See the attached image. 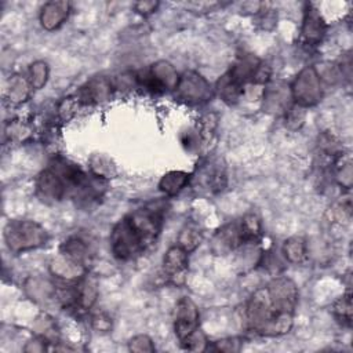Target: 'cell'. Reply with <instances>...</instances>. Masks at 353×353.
<instances>
[{
  "instance_id": "cell-1",
  "label": "cell",
  "mask_w": 353,
  "mask_h": 353,
  "mask_svg": "<svg viewBox=\"0 0 353 353\" xmlns=\"http://www.w3.org/2000/svg\"><path fill=\"white\" fill-rule=\"evenodd\" d=\"M298 287L285 277L277 276L255 290L245 305L248 328L261 336H281L290 332L298 303Z\"/></svg>"
},
{
  "instance_id": "cell-2",
  "label": "cell",
  "mask_w": 353,
  "mask_h": 353,
  "mask_svg": "<svg viewBox=\"0 0 353 353\" xmlns=\"http://www.w3.org/2000/svg\"><path fill=\"white\" fill-rule=\"evenodd\" d=\"M165 212V200H156L128 212L117 221L109 236L113 256L117 261L127 262L149 251L161 234Z\"/></svg>"
},
{
  "instance_id": "cell-3",
  "label": "cell",
  "mask_w": 353,
  "mask_h": 353,
  "mask_svg": "<svg viewBox=\"0 0 353 353\" xmlns=\"http://www.w3.org/2000/svg\"><path fill=\"white\" fill-rule=\"evenodd\" d=\"M270 69L255 55L244 54L223 73L215 84V92L228 105H236L254 87H265Z\"/></svg>"
},
{
  "instance_id": "cell-4",
  "label": "cell",
  "mask_w": 353,
  "mask_h": 353,
  "mask_svg": "<svg viewBox=\"0 0 353 353\" xmlns=\"http://www.w3.org/2000/svg\"><path fill=\"white\" fill-rule=\"evenodd\" d=\"M174 332L185 350H205L208 341L200 330V312L189 298L178 299L174 310Z\"/></svg>"
},
{
  "instance_id": "cell-5",
  "label": "cell",
  "mask_w": 353,
  "mask_h": 353,
  "mask_svg": "<svg viewBox=\"0 0 353 353\" xmlns=\"http://www.w3.org/2000/svg\"><path fill=\"white\" fill-rule=\"evenodd\" d=\"M189 186L200 196H215L228 186V168L222 157L207 156L190 172Z\"/></svg>"
},
{
  "instance_id": "cell-6",
  "label": "cell",
  "mask_w": 353,
  "mask_h": 353,
  "mask_svg": "<svg viewBox=\"0 0 353 353\" xmlns=\"http://www.w3.org/2000/svg\"><path fill=\"white\" fill-rule=\"evenodd\" d=\"M48 239L47 230L30 219H12L4 228L6 245L15 255L37 250L46 245Z\"/></svg>"
},
{
  "instance_id": "cell-7",
  "label": "cell",
  "mask_w": 353,
  "mask_h": 353,
  "mask_svg": "<svg viewBox=\"0 0 353 353\" xmlns=\"http://www.w3.org/2000/svg\"><path fill=\"white\" fill-rule=\"evenodd\" d=\"M290 95L295 105L306 109L323 99V80L316 66H305L290 85Z\"/></svg>"
},
{
  "instance_id": "cell-8",
  "label": "cell",
  "mask_w": 353,
  "mask_h": 353,
  "mask_svg": "<svg viewBox=\"0 0 353 353\" xmlns=\"http://www.w3.org/2000/svg\"><path fill=\"white\" fill-rule=\"evenodd\" d=\"M179 74L168 61H157L146 70L135 74V81L146 91L159 95L176 88Z\"/></svg>"
},
{
  "instance_id": "cell-9",
  "label": "cell",
  "mask_w": 353,
  "mask_h": 353,
  "mask_svg": "<svg viewBox=\"0 0 353 353\" xmlns=\"http://www.w3.org/2000/svg\"><path fill=\"white\" fill-rule=\"evenodd\" d=\"M174 92L176 99L188 105H203L211 101L215 90L200 73L194 70H186L179 76Z\"/></svg>"
},
{
  "instance_id": "cell-10",
  "label": "cell",
  "mask_w": 353,
  "mask_h": 353,
  "mask_svg": "<svg viewBox=\"0 0 353 353\" xmlns=\"http://www.w3.org/2000/svg\"><path fill=\"white\" fill-rule=\"evenodd\" d=\"M327 33V23L320 11L312 4L306 3L301 28L299 41L302 46L312 48L319 46Z\"/></svg>"
},
{
  "instance_id": "cell-11",
  "label": "cell",
  "mask_w": 353,
  "mask_h": 353,
  "mask_svg": "<svg viewBox=\"0 0 353 353\" xmlns=\"http://www.w3.org/2000/svg\"><path fill=\"white\" fill-rule=\"evenodd\" d=\"M189 270V254L178 244L170 247L163 258V274L172 285L181 287L186 281Z\"/></svg>"
},
{
  "instance_id": "cell-12",
  "label": "cell",
  "mask_w": 353,
  "mask_h": 353,
  "mask_svg": "<svg viewBox=\"0 0 353 353\" xmlns=\"http://www.w3.org/2000/svg\"><path fill=\"white\" fill-rule=\"evenodd\" d=\"M244 245H247V241L239 219L229 222L218 229L211 241V250L218 255L228 254Z\"/></svg>"
},
{
  "instance_id": "cell-13",
  "label": "cell",
  "mask_w": 353,
  "mask_h": 353,
  "mask_svg": "<svg viewBox=\"0 0 353 353\" xmlns=\"http://www.w3.org/2000/svg\"><path fill=\"white\" fill-rule=\"evenodd\" d=\"M112 81L108 77L97 76L83 84L77 91L76 97L79 98L81 106L83 105H95L101 103L110 98L112 95Z\"/></svg>"
},
{
  "instance_id": "cell-14",
  "label": "cell",
  "mask_w": 353,
  "mask_h": 353,
  "mask_svg": "<svg viewBox=\"0 0 353 353\" xmlns=\"http://www.w3.org/2000/svg\"><path fill=\"white\" fill-rule=\"evenodd\" d=\"M70 14V3L65 0H58V1H47L39 15V21L43 29L52 32L59 29L66 19L69 18Z\"/></svg>"
},
{
  "instance_id": "cell-15",
  "label": "cell",
  "mask_w": 353,
  "mask_h": 353,
  "mask_svg": "<svg viewBox=\"0 0 353 353\" xmlns=\"http://www.w3.org/2000/svg\"><path fill=\"white\" fill-rule=\"evenodd\" d=\"M98 298V285L88 273L76 281V314L87 313Z\"/></svg>"
},
{
  "instance_id": "cell-16",
  "label": "cell",
  "mask_w": 353,
  "mask_h": 353,
  "mask_svg": "<svg viewBox=\"0 0 353 353\" xmlns=\"http://www.w3.org/2000/svg\"><path fill=\"white\" fill-rule=\"evenodd\" d=\"M59 252L73 259L74 262L88 268L90 263V250L88 244L79 236L68 237L59 247Z\"/></svg>"
},
{
  "instance_id": "cell-17",
  "label": "cell",
  "mask_w": 353,
  "mask_h": 353,
  "mask_svg": "<svg viewBox=\"0 0 353 353\" xmlns=\"http://www.w3.org/2000/svg\"><path fill=\"white\" fill-rule=\"evenodd\" d=\"M190 183V172L186 171H168L159 181V189L168 197L176 196L182 189L188 188Z\"/></svg>"
},
{
  "instance_id": "cell-18",
  "label": "cell",
  "mask_w": 353,
  "mask_h": 353,
  "mask_svg": "<svg viewBox=\"0 0 353 353\" xmlns=\"http://www.w3.org/2000/svg\"><path fill=\"white\" fill-rule=\"evenodd\" d=\"M201 241H203V232L200 226L193 221H189L182 226L176 239V244L182 247L188 254L193 252L201 244Z\"/></svg>"
},
{
  "instance_id": "cell-19",
  "label": "cell",
  "mask_w": 353,
  "mask_h": 353,
  "mask_svg": "<svg viewBox=\"0 0 353 353\" xmlns=\"http://www.w3.org/2000/svg\"><path fill=\"white\" fill-rule=\"evenodd\" d=\"M283 255L290 263H302L307 258V243L302 236H291L283 244Z\"/></svg>"
},
{
  "instance_id": "cell-20",
  "label": "cell",
  "mask_w": 353,
  "mask_h": 353,
  "mask_svg": "<svg viewBox=\"0 0 353 353\" xmlns=\"http://www.w3.org/2000/svg\"><path fill=\"white\" fill-rule=\"evenodd\" d=\"M30 90H32V87L29 84V80L15 74L8 81V87H7V91H6V98L10 103L19 105V103L25 102L29 98Z\"/></svg>"
},
{
  "instance_id": "cell-21",
  "label": "cell",
  "mask_w": 353,
  "mask_h": 353,
  "mask_svg": "<svg viewBox=\"0 0 353 353\" xmlns=\"http://www.w3.org/2000/svg\"><path fill=\"white\" fill-rule=\"evenodd\" d=\"M239 221H240L247 244H258L263 234L261 218L255 212H247Z\"/></svg>"
},
{
  "instance_id": "cell-22",
  "label": "cell",
  "mask_w": 353,
  "mask_h": 353,
  "mask_svg": "<svg viewBox=\"0 0 353 353\" xmlns=\"http://www.w3.org/2000/svg\"><path fill=\"white\" fill-rule=\"evenodd\" d=\"M332 314L334 317L343 325L350 327L352 324V292H345L341 298H338L332 303Z\"/></svg>"
},
{
  "instance_id": "cell-23",
  "label": "cell",
  "mask_w": 353,
  "mask_h": 353,
  "mask_svg": "<svg viewBox=\"0 0 353 353\" xmlns=\"http://www.w3.org/2000/svg\"><path fill=\"white\" fill-rule=\"evenodd\" d=\"M218 121H219V114L215 112L205 113L200 117V120L197 123V130H199L201 142L208 143L212 141L215 131L218 128Z\"/></svg>"
},
{
  "instance_id": "cell-24",
  "label": "cell",
  "mask_w": 353,
  "mask_h": 353,
  "mask_svg": "<svg viewBox=\"0 0 353 353\" xmlns=\"http://www.w3.org/2000/svg\"><path fill=\"white\" fill-rule=\"evenodd\" d=\"M50 74V68L46 61H36L29 66V84L32 90H40L46 85Z\"/></svg>"
},
{
  "instance_id": "cell-25",
  "label": "cell",
  "mask_w": 353,
  "mask_h": 353,
  "mask_svg": "<svg viewBox=\"0 0 353 353\" xmlns=\"http://www.w3.org/2000/svg\"><path fill=\"white\" fill-rule=\"evenodd\" d=\"M90 171L103 179L113 178V175L116 174V168L112 160L102 154H94L90 159Z\"/></svg>"
},
{
  "instance_id": "cell-26",
  "label": "cell",
  "mask_w": 353,
  "mask_h": 353,
  "mask_svg": "<svg viewBox=\"0 0 353 353\" xmlns=\"http://www.w3.org/2000/svg\"><path fill=\"white\" fill-rule=\"evenodd\" d=\"M81 106L79 98L76 97V94L73 95H69V97H65L62 98L59 102H58V106H57V114H58V119L61 121H69L77 112V109Z\"/></svg>"
},
{
  "instance_id": "cell-27",
  "label": "cell",
  "mask_w": 353,
  "mask_h": 353,
  "mask_svg": "<svg viewBox=\"0 0 353 353\" xmlns=\"http://www.w3.org/2000/svg\"><path fill=\"white\" fill-rule=\"evenodd\" d=\"M241 347L240 338H225L221 341H215L212 343L208 342L205 350H215V352H239Z\"/></svg>"
},
{
  "instance_id": "cell-28",
  "label": "cell",
  "mask_w": 353,
  "mask_h": 353,
  "mask_svg": "<svg viewBox=\"0 0 353 353\" xmlns=\"http://www.w3.org/2000/svg\"><path fill=\"white\" fill-rule=\"evenodd\" d=\"M128 349H130L131 352H138V353H142V352H154V350H156L152 338L148 336V335H145V334H139V335L132 336V338L128 341Z\"/></svg>"
},
{
  "instance_id": "cell-29",
  "label": "cell",
  "mask_w": 353,
  "mask_h": 353,
  "mask_svg": "<svg viewBox=\"0 0 353 353\" xmlns=\"http://www.w3.org/2000/svg\"><path fill=\"white\" fill-rule=\"evenodd\" d=\"M91 327L98 332H109L112 330V317L106 312H97L91 316Z\"/></svg>"
},
{
  "instance_id": "cell-30",
  "label": "cell",
  "mask_w": 353,
  "mask_h": 353,
  "mask_svg": "<svg viewBox=\"0 0 353 353\" xmlns=\"http://www.w3.org/2000/svg\"><path fill=\"white\" fill-rule=\"evenodd\" d=\"M159 6H160V3L153 1V0H150V1H137V3H134V10H135L137 14H139L142 17H149L153 12L157 11Z\"/></svg>"
}]
</instances>
